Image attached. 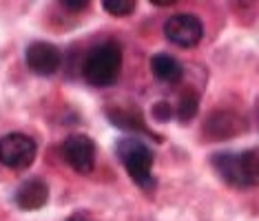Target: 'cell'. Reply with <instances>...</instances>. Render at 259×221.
I'll return each mask as SVG.
<instances>
[{"label":"cell","instance_id":"7a4b0ae2","mask_svg":"<svg viewBox=\"0 0 259 221\" xmlns=\"http://www.w3.org/2000/svg\"><path fill=\"white\" fill-rule=\"evenodd\" d=\"M122 69V49L117 42H102L87 53L82 75L93 86H111Z\"/></svg>","mask_w":259,"mask_h":221},{"label":"cell","instance_id":"9a60e30c","mask_svg":"<svg viewBox=\"0 0 259 221\" xmlns=\"http://www.w3.org/2000/svg\"><path fill=\"white\" fill-rule=\"evenodd\" d=\"M60 5L67 11H84V9H89V0H60Z\"/></svg>","mask_w":259,"mask_h":221},{"label":"cell","instance_id":"ba28073f","mask_svg":"<svg viewBox=\"0 0 259 221\" xmlns=\"http://www.w3.org/2000/svg\"><path fill=\"white\" fill-rule=\"evenodd\" d=\"M25 60H27V67L33 73L47 78V75H54L60 69L62 56L58 51V46L51 42H31L27 46Z\"/></svg>","mask_w":259,"mask_h":221},{"label":"cell","instance_id":"5bb4252c","mask_svg":"<svg viewBox=\"0 0 259 221\" xmlns=\"http://www.w3.org/2000/svg\"><path fill=\"white\" fill-rule=\"evenodd\" d=\"M153 118L157 122H170L173 120V106L168 102H155L153 104Z\"/></svg>","mask_w":259,"mask_h":221},{"label":"cell","instance_id":"8fae6325","mask_svg":"<svg viewBox=\"0 0 259 221\" xmlns=\"http://www.w3.org/2000/svg\"><path fill=\"white\" fill-rule=\"evenodd\" d=\"M151 71L160 82H166V84L180 82L182 75H184V69H182L180 60H175V58L168 56V53H155L153 56L151 58Z\"/></svg>","mask_w":259,"mask_h":221},{"label":"cell","instance_id":"7c38bea8","mask_svg":"<svg viewBox=\"0 0 259 221\" xmlns=\"http://www.w3.org/2000/svg\"><path fill=\"white\" fill-rule=\"evenodd\" d=\"M197 111H199V95L195 91L186 89L180 95V102H178V106L173 108V115L182 122V124H188V122L197 115Z\"/></svg>","mask_w":259,"mask_h":221},{"label":"cell","instance_id":"9c48e42d","mask_svg":"<svg viewBox=\"0 0 259 221\" xmlns=\"http://www.w3.org/2000/svg\"><path fill=\"white\" fill-rule=\"evenodd\" d=\"M47 199H49V186L40 177H31L27 182H22L14 195L16 206L22 208V210H40L47 203Z\"/></svg>","mask_w":259,"mask_h":221},{"label":"cell","instance_id":"4fadbf2b","mask_svg":"<svg viewBox=\"0 0 259 221\" xmlns=\"http://www.w3.org/2000/svg\"><path fill=\"white\" fill-rule=\"evenodd\" d=\"M135 0H102V7L104 11H109L111 16H117V18H122V16H131L135 11Z\"/></svg>","mask_w":259,"mask_h":221},{"label":"cell","instance_id":"3957f363","mask_svg":"<svg viewBox=\"0 0 259 221\" xmlns=\"http://www.w3.org/2000/svg\"><path fill=\"white\" fill-rule=\"evenodd\" d=\"M117 157L124 164L128 177L133 179L140 188H151L153 186V150L146 146L142 139L126 137L117 142Z\"/></svg>","mask_w":259,"mask_h":221},{"label":"cell","instance_id":"52a82bcc","mask_svg":"<svg viewBox=\"0 0 259 221\" xmlns=\"http://www.w3.org/2000/svg\"><path fill=\"white\" fill-rule=\"evenodd\" d=\"M246 129V122L235 111H215L204 122V137L210 142H224L239 135Z\"/></svg>","mask_w":259,"mask_h":221},{"label":"cell","instance_id":"6da1fadb","mask_svg":"<svg viewBox=\"0 0 259 221\" xmlns=\"http://www.w3.org/2000/svg\"><path fill=\"white\" fill-rule=\"evenodd\" d=\"M210 164L222 177V182L233 188H252L259 179V157L255 148L244 153L222 150L210 157Z\"/></svg>","mask_w":259,"mask_h":221},{"label":"cell","instance_id":"8992f818","mask_svg":"<svg viewBox=\"0 0 259 221\" xmlns=\"http://www.w3.org/2000/svg\"><path fill=\"white\" fill-rule=\"evenodd\" d=\"M96 142L89 135H82V133H73L62 142V157L69 166L73 168L80 175L93 171L96 166Z\"/></svg>","mask_w":259,"mask_h":221},{"label":"cell","instance_id":"e0dca14e","mask_svg":"<svg viewBox=\"0 0 259 221\" xmlns=\"http://www.w3.org/2000/svg\"><path fill=\"white\" fill-rule=\"evenodd\" d=\"M67 221H91V219L84 217V214H73V217H69Z\"/></svg>","mask_w":259,"mask_h":221},{"label":"cell","instance_id":"2e32d148","mask_svg":"<svg viewBox=\"0 0 259 221\" xmlns=\"http://www.w3.org/2000/svg\"><path fill=\"white\" fill-rule=\"evenodd\" d=\"M155 7H168V5H175V0H153Z\"/></svg>","mask_w":259,"mask_h":221},{"label":"cell","instance_id":"277c9868","mask_svg":"<svg viewBox=\"0 0 259 221\" xmlns=\"http://www.w3.org/2000/svg\"><path fill=\"white\" fill-rule=\"evenodd\" d=\"M38 155V146L29 135L22 133H9L0 137V164L11 171H25L33 164Z\"/></svg>","mask_w":259,"mask_h":221},{"label":"cell","instance_id":"5b68a950","mask_svg":"<svg viewBox=\"0 0 259 221\" xmlns=\"http://www.w3.org/2000/svg\"><path fill=\"white\" fill-rule=\"evenodd\" d=\"M164 36L182 49H193L204 38V25L193 14H175L164 25Z\"/></svg>","mask_w":259,"mask_h":221},{"label":"cell","instance_id":"30bf717a","mask_svg":"<svg viewBox=\"0 0 259 221\" xmlns=\"http://www.w3.org/2000/svg\"><path fill=\"white\" fill-rule=\"evenodd\" d=\"M109 115V122L111 124H115L117 129H124V131H135V133H144V135H149L153 139H160L157 135H153L149 131V126H146V122L142 118V113L140 111H128V108H109L107 111Z\"/></svg>","mask_w":259,"mask_h":221}]
</instances>
